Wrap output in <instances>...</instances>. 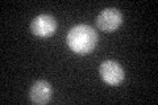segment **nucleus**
<instances>
[{
    "label": "nucleus",
    "instance_id": "nucleus-1",
    "mask_svg": "<svg viewBox=\"0 0 158 105\" xmlns=\"http://www.w3.org/2000/svg\"><path fill=\"white\" fill-rule=\"evenodd\" d=\"M67 45L74 53L79 55L90 54L96 46L98 34L90 25H77L67 33Z\"/></svg>",
    "mask_w": 158,
    "mask_h": 105
},
{
    "label": "nucleus",
    "instance_id": "nucleus-2",
    "mask_svg": "<svg viewBox=\"0 0 158 105\" xmlns=\"http://www.w3.org/2000/svg\"><path fill=\"white\" fill-rule=\"evenodd\" d=\"M123 24V14L116 8H107L96 17L98 28L103 32H113Z\"/></svg>",
    "mask_w": 158,
    "mask_h": 105
},
{
    "label": "nucleus",
    "instance_id": "nucleus-3",
    "mask_svg": "<svg viewBox=\"0 0 158 105\" xmlns=\"http://www.w3.org/2000/svg\"><path fill=\"white\" fill-rule=\"evenodd\" d=\"M102 79L111 86H118L124 80V68L115 61H104L99 67Z\"/></svg>",
    "mask_w": 158,
    "mask_h": 105
},
{
    "label": "nucleus",
    "instance_id": "nucleus-4",
    "mask_svg": "<svg viewBox=\"0 0 158 105\" xmlns=\"http://www.w3.org/2000/svg\"><path fill=\"white\" fill-rule=\"evenodd\" d=\"M57 29L56 18L50 14H40L34 17L31 24V30L34 36L38 37H50Z\"/></svg>",
    "mask_w": 158,
    "mask_h": 105
},
{
    "label": "nucleus",
    "instance_id": "nucleus-5",
    "mask_svg": "<svg viewBox=\"0 0 158 105\" xmlns=\"http://www.w3.org/2000/svg\"><path fill=\"white\" fill-rule=\"evenodd\" d=\"M52 87L50 84L45 80H38L32 86L31 92H29V96H31V100L36 104H46L50 101L52 99Z\"/></svg>",
    "mask_w": 158,
    "mask_h": 105
}]
</instances>
